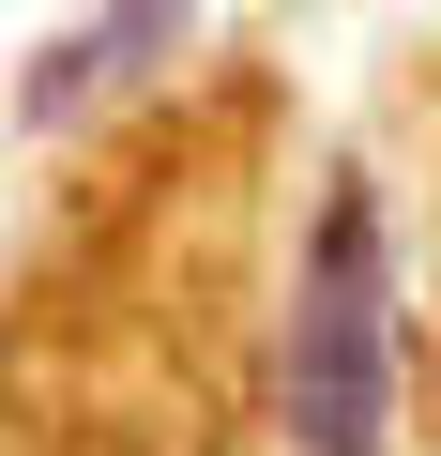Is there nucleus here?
<instances>
[{
  "label": "nucleus",
  "instance_id": "nucleus-1",
  "mask_svg": "<svg viewBox=\"0 0 441 456\" xmlns=\"http://www.w3.org/2000/svg\"><path fill=\"white\" fill-rule=\"evenodd\" d=\"M380 426H396V259L380 198L335 183L290 289V456H380Z\"/></svg>",
  "mask_w": 441,
  "mask_h": 456
},
{
  "label": "nucleus",
  "instance_id": "nucleus-2",
  "mask_svg": "<svg viewBox=\"0 0 441 456\" xmlns=\"http://www.w3.org/2000/svg\"><path fill=\"white\" fill-rule=\"evenodd\" d=\"M167 16H183V0H107L92 46H61V61H46V107H77V92H107L122 61H152V46H167Z\"/></svg>",
  "mask_w": 441,
  "mask_h": 456
}]
</instances>
